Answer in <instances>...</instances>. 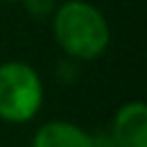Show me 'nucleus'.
<instances>
[{
    "instance_id": "obj_1",
    "label": "nucleus",
    "mask_w": 147,
    "mask_h": 147,
    "mask_svg": "<svg viewBox=\"0 0 147 147\" xmlns=\"http://www.w3.org/2000/svg\"><path fill=\"white\" fill-rule=\"evenodd\" d=\"M55 44L74 62H92L110 46V23L87 0H67L51 14Z\"/></svg>"
},
{
    "instance_id": "obj_2",
    "label": "nucleus",
    "mask_w": 147,
    "mask_h": 147,
    "mask_svg": "<svg viewBox=\"0 0 147 147\" xmlns=\"http://www.w3.org/2000/svg\"><path fill=\"white\" fill-rule=\"evenodd\" d=\"M44 103V83L37 69L23 60L0 62V119L25 124L37 117Z\"/></svg>"
},
{
    "instance_id": "obj_3",
    "label": "nucleus",
    "mask_w": 147,
    "mask_h": 147,
    "mask_svg": "<svg viewBox=\"0 0 147 147\" xmlns=\"http://www.w3.org/2000/svg\"><path fill=\"white\" fill-rule=\"evenodd\" d=\"M108 140L113 147H147V106L142 101H126L110 119Z\"/></svg>"
},
{
    "instance_id": "obj_4",
    "label": "nucleus",
    "mask_w": 147,
    "mask_h": 147,
    "mask_svg": "<svg viewBox=\"0 0 147 147\" xmlns=\"http://www.w3.org/2000/svg\"><path fill=\"white\" fill-rule=\"evenodd\" d=\"M30 147H94V136L74 122L53 119L34 131Z\"/></svg>"
},
{
    "instance_id": "obj_5",
    "label": "nucleus",
    "mask_w": 147,
    "mask_h": 147,
    "mask_svg": "<svg viewBox=\"0 0 147 147\" xmlns=\"http://www.w3.org/2000/svg\"><path fill=\"white\" fill-rule=\"evenodd\" d=\"M25 11L30 16H37V18H44V16H51L57 7V0H21Z\"/></svg>"
},
{
    "instance_id": "obj_6",
    "label": "nucleus",
    "mask_w": 147,
    "mask_h": 147,
    "mask_svg": "<svg viewBox=\"0 0 147 147\" xmlns=\"http://www.w3.org/2000/svg\"><path fill=\"white\" fill-rule=\"evenodd\" d=\"M94 147H113L110 140H108V133H99V136H94Z\"/></svg>"
},
{
    "instance_id": "obj_7",
    "label": "nucleus",
    "mask_w": 147,
    "mask_h": 147,
    "mask_svg": "<svg viewBox=\"0 0 147 147\" xmlns=\"http://www.w3.org/2000/svg\"><path fill=\"white\" fill-rule=\"evenodd\" d=\"M2 2H21V0H2Z\"/></svg>"
}]
</instances>
